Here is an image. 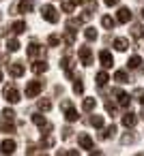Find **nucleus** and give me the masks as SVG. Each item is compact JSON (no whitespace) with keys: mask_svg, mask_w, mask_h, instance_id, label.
I'll return each mask as SVG.
<instances>
[{"mask_svg":"<svg viewBox=\"0 0 144 156\" xmlns=\"http://www.w3.org/2000/svg\"><path fill=\"white\" fill-rule=\"evenodd\" d=\"M2 94H5V101L7 103H11V105H15V103H20V92H17V88L13 86V83H9V86H5V90H2Z\"/></svg>","mask_w":144,"mask_h":156,"instance_id":"obj_1","label":"nucleus"},{"mask_svg":"<svg viewBox=\"0 0 144 156\" xmlns=\"http://www.w3.org/2000/svg\"><path fill=\"white\" fill-rule=\"evenodd\" d=\"M43 86H45V83H43L41 79L28 81V83H26V98H35V96H37L41 90H43Z\"/></svg>","mask_w":144,"mask_h":156,"instance_id":"obj_2","label":"nucleus"},{"mask_svg":"<svg viewBox=\"0 0 144 156\" xmlns=\"http://www.w3.org/2000/svg\"><path fill=\"white\" fill-rule=\"evenodd\" d=\"M41 15H43V20L45 22H50V24H56L60 17H58V11L52 7V5H45V7H41Z\"/></svg>","mask_w":144,"mask_h":156,"instance_id":"obj_3","label":"nucleus"},{"mask_svg":"<svg viewBox=\"0 0 144 156\" xmlns=\"http://www.w3.org/2000/svg\"><path fill=\"white\" fill-rule=\"evenodd\" d=\"M78 56H80V60H82V64L84 66H90L93 64V51H90V47H80L78 49Z\"/></svg>","mask_w":144,"mask_h":156,"instance_id":"obj_4","label":"nucleus"},{"mask_svg":"<svg viewBox=\"0 0 144 156\" xmlns=\"http://www.w3.org/2000/svg\"><path fill=\"white\" fill-rule=\"evenodd\" d=\"M116 22L118 24H129L131 22V9L129 7H120L118 9V15H116Z\"/></svg>","mask_w":144,"mask_h":156,"instance_id":"obj_5","label":"nucleus"},{"mask_svg":"<svg viewBox=\"0 0 144 156\" xmlns=\"http://www.w3.org/2000/svg\"><path fill=\"white\" fill-rule=\"evenodd\" d=\"M9 73H11V77H22L26 73V64L24 62H13V64H9Z\"/></svg>","mask_w":144,"mask_h":156,"instance_id":"obj_6","label":"nucleus"},{"mask_svg":"<svg viewBox=\"0 0 144 156\" xmlns=\"http://www.w3.org/2000/svg\"><path fill=\"white\" fill-rule=\"evenodd\" d=\"M112 94L118 96V105H120V107L127 109V107L131 105V96H129V94H125V92H120V90H112Z\"/></svg>","mask_w":144,"mask_h":156,"instance_id":"obj_7","label":"nucleus"},{"mask_svg":"<svg viewBox=\"0 0 144 156\" xmlns=\"http://www.w3.org/2000/svg\"><path fill=\"white\" fill-rule=\"evenodd\" d=\"M78 143H80L82 150H93V139H90V135H86V133H80V135H78Z\"/></svg>","mask_w":144,"mask_h":156,"instance_id":"obj_8","label":"nucleus"},{"mask_svg":"<svg viewBox=\"0 0 144 156\" xmlns=\"http://www.w3.org/2000/svg\"><path fill=\"white\" fill-rule=\"evenodd\" d=\"M15 147H17V143L13 139H5L2 143H0V152H2V154H13Z\"/></svg>","mask_w":144,"mask_h":156,"instance_id":"obj_9","label":"nucleus"},{"mask_svg":"<svg viewBox=\"0 0 144 156\" xmlns=\"http://www.w3.org/2000/svg\"><path fill=\"white\" fill-rule=\"evenodd\" d=\"M99 60H101V66H103V69H110V66L114 64V58H112V54H110L108 49H103V51L99 54Z\"/></svg>","mask_w":144,"mask_h":156,"instance_id":"obj_10","label":"nucleus"},{"mask_svg":"<svg viewBox=\"0 0 144 156\" xmlns=\"http://www.w3.org/2000/svg\"><path fill=\"white\" fill-rule=\"evenodd\" d=\"M15 13H30L32 11V0H20V5L13 9Z\"/></svg>","mask_w":144,"mask_h":156,"instance_id":"obj_11","label":"nucleus"},{"mask_svg":"<svg viewBox=\"0 0 144 156\" xmlns=\"http://www.w3.org/2000/svg\"><path fill=\"white\" fill-rule=\"evenodd\" d=\"M26 54H28V58H37V56H41V54H43V47H41V45H37V43H30V45H28V49H26Z\"/></svg>","mask_w":144,"mask_h":156,"instance_id":"obj_12","label":"nucleus"},{"mask_svg":"<svg viewBox=\"0 0 144 156\" xmlns=\"http://www.w3.org/2000/svg\"><path fill=\"white\" fill-rule=\"evenodd\" d=\"M30 69H32V73H35V75H41V73H45V71H47V62H45V60H37Z\"/></svg>","mask_w":144,"mask_h":156,"instance_id":"obj_13","label":"nucleus"},{"mask_svg":"<svg viewBox=\"0 0 144 156\" xmlns=\"http://www.w3.org/2000/svg\"><path fill=\"white\" fill-rule=\"evenodd\" d=\"M135 122H138V118H135V113H131V111H127V113L123 115V126H127V128H131V126H135Z\"/></svg>","mask_w":144,"mask_h":156,"instance_id":"obj_14","label":"nucleus"},{"mask_svg":"<svg viewBox=\"0 0 144 156\" xmlns=\"http://www.w3.org/2000/svg\"><path fill=\"white\" fill-rule=\"evenodd\" d=\"M15 120H2L0 122V130L2 133H15V124H13Z\"/></svg>","mask_w":144,"mask_h":156,"instance_id":"obj_15","label":"nucleus"},{"mask_svg":"<svg viewBox=\"0 0 144 156\" xmlns=\"http://www.w3.org/2000/svg\"><path fill=\"white\" fill-rule=\"evenodd\" d=\"M140 66H142V58H140V56H131V58L127 60V69L135 71V69H140Z\"/></svg>","mask_w":144,"mask_h":156,"instance_id":"obj_16","label":"nucleus"},{"mask_svg":"<svg viewBox=\"0 0 144 156\" xmlns=\"http://www.w3.org/2000/svg\"><path fill=\"white\" fill-rule=\"evenodd\" d=\"M65 118H67V122H75V120H78L80 115H78V111H75V109H73V107L69 105V107L65 109Z\"/></svg>","mask_w":144,"mask_h":156,"instance_id":"obj_17","label":"nucleus"},{"mask_svg":"<svg viewBox=\"0 0 144 156\" xmlns=\"http://www.w3.org/2000/svg\"><path fill=\"white\" fill-rule=\"evenodd\" d=\"M101 26L108 28V30H112V28L116 26V20H112L110 15H103V17H101Z\"/></svg>","mask_w":144,"mask_h":156,"instance_id":"obj_18","label":"nucleus"},{"mask_svg":"<svg viewBox=\"0 0 144 156\" xmlns=\"http://www.w3.org/2000/svg\"><path fill=\"white\" fill-rule=\"evenodd\" d=\"M11 32H13V34H22V32H26V22H15V24L11 26Z\"/></svg>","mask_w":144,"mask_h":156,"instance_id":"obj_19","label":"nucleus"},{"mask_svg":"<svg viewBox=\"0 0 144 156\" xmlns=\"http://www.w3.org/2000/svg\"><path fill=\"white\" fill-rule=\"evenodd\" d=\"M114 47H116V51H127L129 41H127V39H116V41H114Z\"/></svg>","mask_w":144,"mask_h":156,"instance_id":"obj_20","label":"nucleus"},{"mask_svg":"<svg viewBox=\"0 0 144 156\" xmlns=\"http://www.w3.org/2000/svg\"><path fill=\"white\" fill-rule=\"evenodd\" d=\"M108 81H110V77H108V73H105V71L97 73V86H99V88H103V86H105Z\"/></svg>","mask_w":144,"mask_h":156,"instance_id":"obj_21","label":"nucleus"},{"mask_svg":"<svg viewBox=\"0 0 144 156\" xmlns=\"http://www.w3.org/2000/svg\"><path fill=\"white\" fill-rule=\"evenodd\" d=\"M114 135H116V126H114V124L105 126V128H103V133H101V137H103V139H110V137H114Z\"/></svg>","mask_w":144,"mask_h":156,"instance_id":"obj_22","label":"nucleus"},{"mask_svg":"<svg viewBox=\"0 0 144 156\" xmlns=\"http://www.w3.org/2000/svg\"><path fill=\"white\" fill-rule=\"evenodd\" d=\"M65 43L71 47L73 43H75V30H71V28H67V34H65Z\"/></svg>","mask_w":144,"mask_h":156,"instance_id":"obj_23","label":"nucleus"},{"mask_svg":"<svg viewBox=\"0 0 144 156\" xmlns=\"http://www.w3.org/2000/svg\"><path fill=\"white\" fill-rule=\"evenodd\" d=\"M20 47H22V45H20V41H17V39H11V41H7V51H11V54H13V51H17Z\"/></svg>","mask_w":144,"mask_h":156,"instance_id":"obj_24","label":"nucleus"},{"mask_svg":"<svg viewBox=\"0 0 144 156\" xmlns=\"http://www.w3.org/2000/svg\"><path fill=\"white\" fill-rule=\"evenodd\" d=\"M114 81H118V83H127L129 77H127L125 71H116V73H114Z\"/></svg>","mask_w":144,"mask_h":156,"instance_id":"obj_25","label":"nucleus"},{"mask_svg":"<svg viewBox=\"0 0 144 156\" xmlns=\"http://www.w3.org/2000/svg\"><path fill=\"white\" fill-rule=\"evenodd\" d=\"M82 107H84V111H93V109L97 107V101H95V98H84Z\"/></svg>","mask_w":144,"mask_h":156,"instance_id":"obj_26","label":"nucleus"},{"mask_svg":"<svg viewBox=\"0 0 144 156\" xmlns=\"http://www.w3.org/2000/svg\"><path fill=\"white\" fill-rule=\"evenodd\" d=\"M82 24H84V20H82V17H78V20L73 17V20H69V22H67V28H71V30H75V28H80Z\"/></svg>","mask_w":144,"mask_h":156,"instance_id":"obj_27","label":"nucleus"},{"mask_svg":"<svg viewBox=\"0 0 144 156\" xmlns=\"http://www.w3.org/2000/svg\"><path fill=\"white\" fill-rule=\"evenodd\" d=\"M131 34H133L138 41H142V37H144V28H142L140 24H135V26H133V30H131Z\"/></svg>","mask_w":144,"mask_h":156,"instance_id":"obj_28","label":"nucleus"},{"mask_svg":"<svg viewBox=\"0 0 144 156\" xmlns=\"http://www.w3.org/2000/svg\"><path fill=\"white\" fill-rule=\"evenodd\" d=\"M37 107H39L41 111H50V109H52V103H50L47 98H39V103H37Z\"/></svg>","mask_w":144,"mask_h":156,"instance_id":"obj_29","label":"nucleus"},{"mask_svg":"<svg viewBox=\"0 0 144 156\" xmlns=\"http://www.w3.org/2000/svg\"><path fill=\"white\" fill-rule=\"evenodd\" d=\"M120 143H123V145L135 143V135H133V133H127V135H123V137H120Z\"/></svg>","mask_w":144,"mask_h":156,"instance_id":"obj_30","label":"nucleus"},{"mask_svg":"<svg viewBox=\"0 0 144 156\" xmlns=\"http://www.w3.org/2000/svg\"><path fill=\"white\" fill-rule=\"evenodd\" d=\"M84 37H86V41H97V30L95 28H86L84 30Z\"/></svg>","mask_w":144,"mask_h":156,"instance_id":"obj_31","label":"nucleus"},{"mask_svg":"<svg viewBox=\"0 0 144 156\" xmlns=\"http://www.w3.org/2000/svg\"><path fill=\"white\" fill-rule=\"evenodd\" d=\"M32 122H35L39 128H41V126H43L47 120H45V115H41V113H32Z\"/></svg>","mask_w":144,"mask_h":156,"instance_id":"obj_32","label":"nucleus"},{"mask_svg":"<svg viewBox=\"0 0 144 156\" xmlns=\"http://www.w3.org/2000/svg\"><path fill=\"white\" fill-rule=\"evenodd\" d=\"M2 120H15V111L13 109H2Z\"/></svg>","mask_w":144,"mask_h":156,"instance_id":"obj_33","label":"nucleus"},{"mask_svg":"<svg viewBox=\"0 0 144 156\" xmlns=\"http://www.w3.org/2000/svg\"><path fill=\"white\" fill-rule=\"evenodd\" d=\"M90 124H93L95 128H101V126H103V118H101V115H93V118H90Z\"/></svg>","mask_w":144,"mask_h":156,"instance_id":"obj_34","label":"nucleus"},{"mask_svg":"<svg viewBox=\"0 0 144 156\" xmlns=\"http://www.w3.org/2000/svg\"><path fill=\"white\" fill-rule=\"evenodd\" d=\"M60 43V37L58 34H50V39H47V45H52V47H56Z\"/></svg>","mask_w":144,"mask_h":156,"instance_id":"obj_35","label":"nucleus"},{"mask_svg":"<svg viewBox=\"0 0 144 156\" xmlns=\"http://www.w3.org/2000/svg\"><path fill=\"white\" fill-rule=\"evenodd\" d=\"M73 90H75V94H82V92H84V83H82L80 79H75V83H73Z\"/></svg>","mask_w":144,"mask_h":156,"instance_id":"obj_36","label":"nucleus"},{"mask_svg":"<svg viewBox=\"0 0 144 156\" xmlns=\"http://www.w3.org/2000/svg\"><path fill=\"white\" fill-rule=\"evenodd\" d=\"M105 111H108V113H112V115H114V113H116V105H114V103H110V101H108V103H105Z\"/></svg>","mask_w":144,"mask_h":156,"instance_id":"obj_37","label":"nucleus"},{"mask_svg":"<svg viewBox=\"0 0 144 156\" xmlns=\"http://www.w3.org/2000/svg\"><path fill=\"white\" fill-rule=\"evenodd\" d=\"M63 11H65V13H71V11H73V5H71V2H65V5H63Z\"/></svg>","mask_w":144,"mask_h":156,"instance_id":"obj_38","label":"nucleus"},{"mask_svg":"<svg viewBox=\"0 0 144 156\" xmlns=\"http://www.w3.org/2000/svg\"><path fill=\"white\" fill-rule=\"evenodd\" d=\"M71 135H73V130H71V128H65V130H63V139H69Z\"/></svg>","mask_w":144,"mask_h":156,"instance_id":"obj_39","label":"nucleus"},{"mask_svg":"<svg viewBox=\"0 0 144 156\" xmlns=\"http://www.w3.org/2000/svg\"><path fill=\"white\" fill-rule=\"evenodd\" d=\"M135 94H138V96H142V98H140V103H142V107H144V92H142V90H135Z\"/></svg>","mask_w":144,"mask_h":156,"instance_id":"obj_40","label":"nucleus"},{"mask_svg":"<svg viewBox=\"0 0 144 156\" xmlns=\"http://www.w3.org/2000/svg\"><path fill=\"white\" fill-rule=\"evenodd\" d=\"M103 2H105L108 7H114V5H118V0H103Z\"/></svg>","mask_w":144,"mask_h":156,"instance_id":"obj_41","label":"nucleus"},{"mask_svg":"<svg viewBox=\"0 0 144 156\" xmlns=\"http://www.w3.org/2000/svg\"><path fill=\"white\" fill-rule=\"evenodd\" d=\"M82 2H84V0H71V5H73V7H75V5H82Z\"/></svg>","mask_w":144,"mask_h":156,"instance_id":"obj_42","label":"nucleus"},{"mask_svg":"<svg viewBox=\"0 0 144 156\" xmlns=\"http://www.w3.org/2000/svg\"><path fill=\"white\" fill-rule=\"evenodd\" d=\"M140 118H142V120H144V109H142V113H140Z\"/></svg>","mask_w":144,"mask_h":156,"instance_id":"obj_43","label":"nucleus"},{"mask_svg":"<svg viewBox=\"0 0 144 156\" xmlns=\"http://www.w3.org/2000/svg\"><path fill=\"white\" fill-rule=\"evenodd\" d=\"M0 81H2V71H0Z\"/></svg>","mask_w":144,"mask_h":156,"instance_id":"obj_44","label":"nucleus"},{"mask_svg":"<svg viewBox=\"0 0 144 156\" xmlns=\"http://www.w3.org/2000/svg\"><path fill=\"white\" fill-rule=\"evenodd\" d=\"M142 17H144V7H142Z\"/></svg>","mask_w":144,"mask_h":156,"instance_id":"obj_45","label":"nucleus"}]
</instances>
